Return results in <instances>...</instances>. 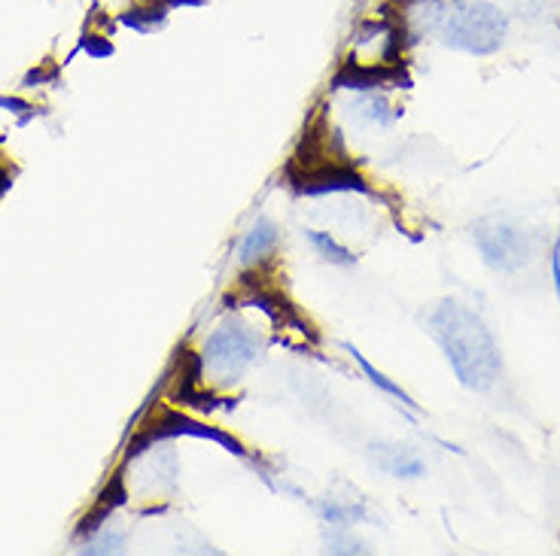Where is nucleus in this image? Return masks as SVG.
<instances>
[{
    "label": "nucleus",
    "instance_id": "1",
    "mask_svg": "<svg viewBox=\"0 0 560 556\" xmlns=\"http://www.w3.org/2000/svg\"><path fill=\"white\" fill-rule=\"evenodd\" d=\"M430 332L466 390L485 392L493 387L503 359L493 334L476 310L460 301H442L430 314Z\"/></svg>",
    "mask_w": 560,
    "mask_h": 556
},
{
    "label": "nucleus",
    "instance_id": "2",
    "mask_svg": "<svg viewBox=\"0 0 560 556\" xmlns=\"http://www.w3.org/2000/svg\"><path fill=\"white\" fill-rule=\"evenodd\" d=\"M505 31H509V19L500 7L488 0H472L445 19L442 40L451 49H460L469 56H493L503 46Z\"/></svg>",
    "mask_w": 560,
    "mask_h": 556
},
{
    "label": "nucleus",
    "instance_id": "3",
    "mask_svg": "<svg viewBox=\"0 0 560 556\" xmlns=\"http://www.w3.org/2000/svg\"><path fill=\"white\" fill-rule=\"evenodd\" d=\"M259 350L262 344L250 326L225 322L208 338L201 362H205V371H210L217 383H235L253 362L259 359Z\"/></svg>",
    "mask_w": 560,
    "mask_h": 556
},
{
    "label": "nucleus",
    "instance_id": "4",
    "mask_svg": "<svg viewBox=\"0 0 560 556\" xmlns=\"http://www.w3.org/2000/svg\"><path fill=\"white\" fill-rule=\"evenodd\" d=\"M472 240H476L481 259L493 271H503V274L521 271L533 256V237L527 232H521L518 225L497 220V216L478 220L472 225Z\"/></svg>",
    "mask_w": 560,
    "mask_h": 556
},
{
    "label": "nucleus",
    "instance_id": "5",
    "mask_svg": "<svg viewBox=\"0 0 560 556\" xmlns=\"http://www.w3.org/2000/svg\"><path fill=\"white\" fill-rule=\"evenodd\" d=\"M445 19H448V3L445 0H402L396 28H399L402 37H408V43H418L427 34L442 28Z\"/></svg>",
    "mask_w": 560,
    "mask_h": 556
},
{
    "label": "nucleus",
    "instance_id": "6",
    "mask_svg": "<svg viewBox=\"0 0 560 556\" xmlns=\"http://www.w3.org/2000/svg\"><path fill=\"white\" fill-rule=\"evenodd\" d=\"M280 240V228L271 220H256L253 228L244 235L238 247V259L241 264H256L262 262L266 256H271V250L278 247Z\"/></svg>",
    "mask_w": 560,
    "mask_h": 556
},
{
    "label": "nucleus",
    "instance_id": "7",
    "mask_svg": "<svg viewBox=\"0 0 560 556\" xmlns=\"http://www.w3.org/2000/svg\"><path fill=\"white\" fill-rule=\"evenodd\" d=\"M341 347L348 350V353H350V359H357V365H360V368H363V375L369 377V380H372V383H375V387H378L381 392H387V395H393V399H396V402H402V404H406V407H415V411H418V402H415V399H411V395H408V392L402 390V387H396V383H393L390 377H387V375H381L378 368H375V365H372V362L365 359L363 353H360V350L353 347V344H341Z\"/></svg>",
    "mask_w": 560,
    "mask_h": 556
},
{
    "label": "nucleus",
    "instance_id": "8",
    "mask_svg": "<svg viewBox=\"0 0 560 556\" xmlns=\"http://www.w3.org/2000/svg\"><path fill=\"white\" fill-rule=\"evenodd\" d=\"M353 113H357V119H363L365 126H390L393 113L390 104L384 95H363V98L353 104Z\"/></svg>",
    "mask_w": 560,
    "mask_h": 556
},
{
    "label": "nucleus",
    "instance_id": "9",
    "mask_svg": "<svg viewBox=\"0 0 560 556\" xmlns=\"http://www.w3.org/2000/svg\"><path fill=\"white\" fill-rule=\"evenodd\" d=\"M381 469L390 472L393 477H420V474H427V465L408 450H390L387 457L381 459Z\"/></svg>",
    "mask_w": 560,
    "mask_h": 556
},
{
    "label": "nucleus",
    "instance_id": "10",
    "mask_svg": "<svg viewBox=\"0 0 560 556\" xmlns=\"http://www.w3.org/2000/svg\"><path fill=\"white\" fill-rule=\"evenodd\" d=\"M308 240L317 247L326 262L332 264H353V252L348 247H341L336 237H329L326 232H308Z\"/></svg>",
    "mask_w": 560,
    "mask_h": 556
},
{
    "label": "nucleus",
    "instance_id": "11",
    "mask_svg": "<svg viewBox=\"0 0 560 556\" xmlns=\"http://www.w3.org/2000/svg\"><path fill=\"white\" fill-rule=\"evenodd\" d=\"M551 280H555V293H558V301H560V237L555 240V247H551Z\"/></svg>",
    "mask_w": 560,
    "mask_h": 556
},
{
    "label": "nucleus",
    "instance_id": "12",
    "mask_svg": "<svg viewBox=\"0 0 560 556\" xmlns=\"http://www.w3.org/2000/svg\"><path fill=\"white\" fill-rule=\"evenodd\" d=\"M83 49H89L92 56H110V52H113L110 43H98V40H95V37H85Z\"/></svg>",
    "mask_w": 560,
    "mask_h": 556
}]
</instances>
